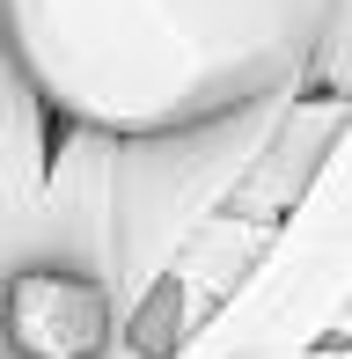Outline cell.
<instances>
[{"label":"cell","instance_id":"6","mask_svg":"<svg viewBox=\"0 0 352 359\" xmlns=\"http://www.w3.org/2000/svg\"><path fill=\"white\" fill-rule=\"evenodd\" d=\"M250 359H352L345 337H323V345H301V352H250Z\"/></svg>","mask_w":352,"mask_h":359},{"label":"cell","instance_id":"4","mask_svg":"<svg viewBox=\"0 0 352 359\" xmlns=\"http://www.w3.org/2000/svg\"><path fill=\"white\" fill-rule=\"evenodd\" d=\"M352 95H323V88H301L286 95L279 125H271V140L257 147V161L243 169V184H235L228 213H250V220H286L294 213V198L309 191L316 161L330 154V140H338Z\"/></svg>","mask_w":352,"mask_h":359},{"label":"cell","instance_id":"7","mask_svg":"<svg viewBox=\"0 0 352 359\" xmlns=\"http://www.w3.org/2000/svg\"><path fill=\"white\" fill-rule=\"evenodd\" d=\"M330 37H352V0L338 8V29H330Z\"/></svg>","mask_w":352,"mask_h":359},{"label":"cell","instance_id":"2","mask_svg":"<svg viewBox=\"0 0 352 359\" xmlns=\"http://www.w3.org/2000/svg\"><path fill=\"white\" fill-rule=\"evenodd\" d=\"M345 301H352V110L330 154L316 161L309 191L294 198V213L279 220L264 264L235 286V301H220V316L176 359H250L323 345L338 337Z\"/></svg>","mask_w":352,"mask_h":359},{"label":"cell","instance_id":"1","mask_svg":"<svg viewBox=\"0 0 352 359\" xmlns=\"http://www.w3.org/2000/svg\"><path fill=\"white\" fill-rule=\"evenodd\" d=\"M345 0H0V52L95 133H162L301 95Z\"/></svg>","mask_w":352,"mask_h":359},{"label":"cell","instance_id":"8","mask_svg":"<svg viewBox=\"0 0 352 359\" xmlns=\"http://www.w3.org/2000/svg\"><path fill=\"white\" fill-rule=\"evenodd\" d=\"M338 337H345V345H352V301H345V316H338Z\"/></svg>","mask_w":352,"mask_h":359},{"label":"cell","instance_id":"3","mask_svg":"<svg viewBox=\"0 0 352 359\" xmlns=\"http://www.w3.org/2000/svg\"><path fill=\"white\" fill-rule=\"evenodd\" d=\"M279 110H286V95H264V103L220 110V118H198V125H162V133H118L110 140V220H118L125 308L235 198V184L257 161V147L271 140Z\"/></svg>","mask_w":352,"mask_h":359},{"label":"cell","instance_id":"5","mask_svg":"<svg viewBox=\"0 0 352 359\" xmlns=\"http://www.w3.org/2000/svg\"><path fill=\"white\" fill-rule=\"evenodd\" d=\"M309 88H323V95H352V37H330L323 52H316Z\"/></svg>","mask_w":352,"mask_h":359}]
</instances>
